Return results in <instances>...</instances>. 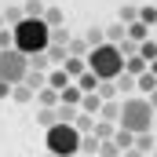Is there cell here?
<instances>
[{"instance_id": "obj_5", "label": "cell", "mask_w": 157, "mask_h": 157, "mask_svg": "<svg viewBox=\"0 0 157 157\" xmlns=\"http://www.w3.org/2000/svg\"><path fill=\"white\" fill-rule=\"evenodd\" d=\"M26 73H29V55H22L18 48L0 51V80H7V84H22Z\"/></svg>"}, {"instance_id": "obj_25", "label": "cell", "mask_w": 157, "mask_h": 157, "mask_svg": "<svg viewBox=\"0 0 157 157\" xmlns=\"http://www.w3.org/2000/svg\"><path fill=\"white\" fill-rule=\"evenodd\" d=\"M22 11H26V18H44V11H48V7H44L40 0H26V4H22Z\"/></svg>"}, {"instance_id": "obj_7", "label": "cell", "mask_w": 157, "mask_h": 157, "mask_svg": "<svg viewBox=\"0 0 157 157\" xmlns=\"http://www.w3.org/2000/svg\"><path fill=\"white\" fill-rule=\"evenodd\" d=\"M102 102H106V99H102L99 91H88V95L80 99V110H84V113H91V117H99V113H102Z\"/></svg>"}, {"instance_id": "obj_44", "label": "cell", "mask_w": 157, "mask_h": 157, "mask_svg": "<svg viewBox=\"0 0 157 157\" xmlns=\"http://www.w3.org/2000/svg\"><path fill=\"white\" fill-rule=\"evenodd\" d=\"M48 157H55V154H48Z\"/></svg>"}, {"instance_id": "obj_22", "label": "cell", "mask_w": 157, "mask_h": 157, "mask_svg": "<svg viewBox=\"0 0 157 157\" xmlns=\"http://www.w3.org/2000/svg\"><path fill=\"white\" fill-rule=\"evenodd\" d=\"M113 143H117L121 150H132V146H135V132H128V128H117V135H113Z\"/></svg>"}, {"instance_id": "obj_43", "label": "cell", "mask_w": 157, "mask_h": 157, "mask_svg": "<svg viewBox=\"0 0 157 157\" xmlns=\"http://www.w3.org/2000/svg\"><path fill=\"white\" fill-rule=\"evenodd\" d=\"M154 132H157V121H154Z\"/></svg>"}, {"instance_id": "obj_33", "label": "cell", "mask_w": 157, "mask_h": 157, "mask_svg": "<svg viewBox=\"0 0 157 157\" xmlns=\"http://www.w3.org/2000/svg\"><path fill=\"white\" fill-rule=\"evenodd\" d=\"M99 157H124V150H121L113 139H106V143H102V150H99Z\"/></svg>"}, {"instance_id": "obj_27", "label": "cell", "mask_w": 157, "mask_h": 157, "mask_svg": "<svg viewBox=\"0 0 157 157\" xmlns=\"http://www.w3.org/2000/svg\"><path fill=\"white\" fill-rule=\"evenodd\" d=\"M37 124H44V128H55V124H59V113L40 106V110H37Z\"/></svg>"}, {"instance_id": "obj_41", "label": "cell", "mask_w": 157, "mask_h": 157, "mask_svg": "<svg viewBox=\"0 0 157 157\" xmlns=\"http://www.w3.org/2000/svg\"><path fill=\"white\" fill-rule=\"evenodd\" d=\"M0 29H7V18H4V11H0Z\"/></svg>"}, {"instance_id": "obj_4", "label": "cell", "mask_w": 157, "mask_h": 157, "mask_svg": "<svg viewBox=\"0 0 157 157\" xmlns=\"http://www.w3.org/2000/svg\"><path fill=\"white\" fill-rule=\"evenodd\" d=\"M80 139L84 135L77 132V124H55V128H48L44 146L55 157H73V154H80Z\"/></svg>"}, {"instance_id": "obj_2", "label": "cell", "mask_w": 157, "mask_h": 157, "mask_svg": "<svg viewBox=\"0 0 157 157\" xmlns=\"http://www.w3.org/2000/svg\"><path fill=\"white\" fill-rule=\"evenodd\" d=\"M154 121H157V110L150 106V99L132 95V99H124V102H121V128H128V132L143 135V132H154Z\"/></svg>"}, {"instance_id": "obj_16", "label": "cell", "mask_w": 157, "mask_h": 157, "mask_svg": "<svg viewBox=\"0 0 157 157\" xmlns=\"http://www.w3.org/2000/svg\"><path fill=\"white\" fill-rule=\"evenodd\" d=\"M135 150H143L146 157H154L157 143H154V132H143V135H135Z\"/></svg>"}, {"instance_id": "obj_32", "label": "cell", "mask_w": 157, "mask_h": 157, "mask_svg": "<svg viewBox=\"0 0 157 157\" xmlns=\"http://www.w3.org/2000/svg\"><path fill=\"white\" fill-rule=\"evenodd\" d=\"M117 88H121V91H135V88H139V77H132V73H121V77H117Z\"/></svg>"}, {"instance_id": "obj_20", "label": "cell", "mask_w": 157, "mask_h": 157, "mask_svg": "<svg viewBox=\"0 0 157 157\" xmlns=\"http://www.w3.org/2000/svg\"><path fill=\"white\" fill-rule=\"evenodd\" d=\"M22 84H29L33 91H40V88H48V77H44V70H33V66H29V73H26Z\"/></svg>"}, {"instance_id": "obj_38", "label": "cell", "mask_w": 157, "mask_h": 157, "mask_svg": "<svg viewBox=\"0 0 157 157\" xmlns=\"http://www.w3.org/2000/svg\"><path fill=\"white\" fill-rule=\"evenodd\" d=\"M11 91H15V84H7V80H0V99H11Z\"/></svg>"}, {"instance_id": "obj_23", "label": "cell", "mask_w": 157, "mask_h": 157, "mask_svg": "<svg viewBox=\"0 0 157 157\" xmlns=\"http://www.w3.org/2000/svg\"><path fill=\"white\" fill-rule=\"evenodd\" d=\"M88 51H91V44L84 37H73L70 40V55H77V59H88Z\"/></svg>"}, {"instance_id": "obj_46", "label": "cell", "mask_w": 157, "mask_h": 157, "mask_svg": "<svg viewBox=\"0 0 157 157\" xmlns=\"http://www.w3.org/2000/svg\"><path fill=\"white\" fill-rule=\"evenodd\" d=\"M73 157H80V154H73Z\"/></svg>"}, {"instance_id": "obj_30", "label": "cell", "mask_w": 157, "mask_h": 157, "mask_svg": "<svg viewBox=\"0 0 157 157\" xmlns=\"http://www.w3.org/2000/svg\"><path fill=\"white\" fill-rule=\"evenodd\" d=\"M139 22H146V26H157V7H154V4L139 7Z\"/></svg>"}, {"instance_id": "obj_24", "label": "cell", "mask_w": 157, "mask_h": 157, "mask_svg": "<svg viewBox=\"0 0 157 157\" xmlns=\"http://www.w3.org/2000/svg\"><path fill=\"white\" fill-rule=\"evenodd\" d=\"M4 18H7V26L15 29V26L26 18V11H22V7H15V4H7V7H4Z\"/></svg>"}, {"instance_id": "obj_21", "label": "cell", "mask_w": 157, "mask_h": 157, "mask_svg": "<svg viewBox=\"0 0 157 157\" xmlns=\"http://www.w3.org/2000/svg\"><path fill=\"white\" fill-rule=\"evenodd\" d=\"M44 22H48L51 29H62V22H66V15H62V7H48V11H44Z\"/></svg>"}, {"instance_id": "obj_19", "label": "cell", "mask_w": 157, "mask_h": 157, "mask_svg": "<svg viewBox=\"0 0 157 157\" xmlns=\"http://www.w3.org/2000/svg\"><path fill=\"white\" fill-rule=\"evenodd\" d=\"M121 40H128V26H124V22H113V26L106 29V44H121Z\"/></svg>"}, {"instance_id": "obj_36", "label": "cell", "mask_w": 157, "mask_h": 157, "mask_svg": "<svg viewBox=\"0 0 157 157\" xmlns=\"http://www.w3.org/2000/svg\"><path fill=\"white\" fill-rule=\"evenodd\" d=\"M29 66H33V70H48V66H51L48 51H40V55H33V59H29Z\"/></svg>"}, {"instance_id": "obj_3", "label": "cell", "mask_w": 157, "mask_h": 157, "mask_svg": "<svg viewBox=\"0 0 157 157\" xmlns=\"http://www.w3.org/2000/svg\"><path fill=\"white\" fill-rule=\"evenodd\" d=\"M88 70L99 73L102 80H117L124 73V55H121L117 44H102V48H91L88 51Z\"/></svg>"}, {"instance_id": "obj_34", "label": "cell", "mask_w": 157, "mask_h": 157, "mask_svg": "<svg viewBox=\"0 0 157 157\" xmlns=\"http://www.w3.org/2000/svg\"><path fill=\"white\" fill-rule=\"evenodd\" d=\"M117 80H102V88H99V95H102V99H106V102H110V99H117Z\"/></svg>"}, {"instance_id": "obj_42", "label": "cell", "mask_w": 157, "mask_h": 157, "mask_svg": "<svg viewBox=\"0 0 157 157\" xmlns=\"http://www.w3.org/2000/svg\"><path fill=\"white\" fill-rule=\"evenodd\" d=\"M150 70H154V73H157V59H154V62H150Z\"/></svg>"}, {"instance_id": "obj_45", "label": "cell", "mask_w": 157, "mask_h": 157, "mask_svg": "<svg viewBox=\"0 0 157 157\" xmlns=\"http://www.w3.org/2000/svg\"><path fill=\"white\" fill-rule=\"evenodd\" d=\"M154 157H157V150H154Z\"/></svg>"}, {"instance_id": "obj_15", "label": "cell", "mask_w": 157, "mask_h": 157, "mask_svg": "<svg viewBox=\"0 0 157 157\" xmlns=\"http://www.w3.org/2000/svg\"><path fill=\"white\" fill-rule=\"evenodd\" d=\"M99 150H102V139H99V135H95V132H91V135H84V139H80V157L88 154H99Z\"/></svg>"}, {"instance_id": "obj_8", "label": "cell", "mask_w": 157, "mask_h": 157, "mask_svg": "<svg viewBox=\"0 0 157 157\" xmlns=\"http://www.w3.org/2000/svg\"><path fill=\"white\" fill-rule=\"evenodd\" d=\"M48 84H51V88H55V91H66V88H70V84H73V77H70V73H66V70H62V66H55V70H51V73H48Z\"/></svg>"}, {"instance_id": "obj_40", "label": "cell", "mask_w": 157, "mask_h": 157, "mask_svg": "<svg viewBox=\"0 0 157 157\" xmlns=\"http://www.w3.org/2000/svg\"><path fill=\"white\" fill-rule=\"evenodd\" d=\"M150 106H154V110H157V91H150Z\"/></svg>"}, {"instance_id": "obj_29", "label": "cell", "mask_w": 157, "mask_h": 157, "mask_svg": "<svg viewBox=\"0 0 157 157\" xmlns=\"http://www.w3.org/2000/svg\"><path fill=\"white\" fill-rule=\"evenodd\" d=\"M117 22H124V26H132V22H139V7H132V4H124L121 7V18Z\"/></svg>"}, {"instance_id": "obj_26", "label": "cell", "mask_w": 157, "mask_h": 157, "mask_svg": "<svg viewBox=\"0 0 157 157\" xmlns=\"http://www.w3.org/2000/svg\"><path fill=\"white\" fill-rule=\"evenodd\" d=\"M84 40H88L91 48H102V44H106V29H99V26H91V29L84 33Z\"/></svg>"}, {"instance_id": "obj_12", "label": "cell", "mask_w": 157, "mask_h": 157, "mask_svg": "<svg viewBox=\"0 0 157 157\" xmlns=\"http://www.w3.org/2000/svg\"><path fill=\"white\" fill-rule=\"evenodd\" d=\"M77 84H80V91L88 95V91H99V88H102V77L88 70V73H80V77H77Z\"/></svg>"}, {"instance_id": "obj_18", "label": "cell", "mask_w": 157, "mask_h": 157, "mask_svg": "<svg viewBox=\"0 0 157 157\" xmlns=\"http://www.w3.org/2000/svg\"><path fill=\"white\" fill-rule=\"evenodd\" d=\"M102 121H113V124H121V102L117 99H110V102H102V113H99Z\"/></svg>"}, {"instance_id": "obj_6", "label": "cell", "mask_w": 157, "mask_h": 157, "mask_svg": "<svg viewBox=\"0 0 157 157\" xmlns=\"http://www.w3.org/2000/svg\"><path fill=\"white\" fill-rule=\"evenodd\" d=\"M59 102H62V91H55L51 84H48V88H40V91H37V106H44V110H55Z\"/></svg>"}, {"instance_id": "obj_13", "label": "cell", "mask_w": 157, "mask_h": 157, "mask_svg": "<svg viewBox=\"0 0 157 157\" xmlns=\"http://www.w3.org/2000/svg\"><path fill=\"white\" fill-rule=\"evenodd\" d=\"M11 99H15L18 106H29V102L37 99V91H33L29 84H15V91H11Z\"/></svg>"}, {"instance_id": "obj_1", "label": "cell", "mask_w": 157, "mask_h": 157, "mask_svg": "<svg viewBox=\"0 0 157 157\" xmlns=\"http://www.w3.org/2000/svg\"><path fill=\"white\" fill-rule=\"evenodd\" d=\"M15 48L22 55H29V59L40 55V51H48L51 48V26L44 18H22L15 26Z\"/></svg>"}, {"instance_id": "obj_14", "label": "cell", "mask_w": 157, "mask_h": 157, "mask_svg": "<svg viewBox=\"0 0 157 157\" xmlns=\"http://www.w3.org/2000/svg\"><path fill=\"white\" fill-rule=\"evenodd\" d=\"M117 128L121 124H113V121H95V135H99V139H102V143H106V139H113V135H117Z\"/></svg>"}, {"instance_id": "obj_17", "label": "cell", "mask_w": 157, "mask_h": 157, "mask_svg": "<svg viewBox=\"0 0 157 157\" xmlns=\"http://www.w3.org/2000/svg\"><path fill=\"white\" fill-rule=\"evenodd\" d=\"M128 40H135V44L150 40V26H146V22H132V26H128Z\"/></svg>"}, {"instance_id": "obj_39", "label": "cell", "mask_w": 157, "mask_h": 157, "mask_svg": "<svg viewBox=\"0 0 157 157\" xmlns=\"http://www.w3.org/2000/svg\"><path fill=\"white\" fill-rule=\"evenodd\" d=\"M124 157H146V154H143V150H135V146H132V150H124Z\"/></svg>"}, {"instance_id": "obj_35", "label": "cell", "mask_w": 157, "mask_h": 157, "mask_svg": "<svg viewBox=\"0 0 157 157\" xmlns=\"http://www.w3.org/2000/svg\"><path fill=\"white\" fill-rule=\"evenodd\" d=\"M15 48V29L7 26V29H0V51H11Z\"/></svg>"}, {"instance_id": "obj_10", "label": "cell", "mask_w": 157, "mask_h": 157, "mask_svg": "<svg viewBox=\"0 0 157 157\" xmlns=\"http://www.w3.org/2000/svg\"><path fill=\"white\" fill-rule=\"evenodd\" d=\"M62 70H66V73H70L73 80H77L80 73H88V59H77V55H70V59L62 62Z\"/></svg>"}, {"instance_id": "obj_31", "label": "cell", "mask_w": 157, "mask_h": 157, "mask_svg": "<svg viewBox=\"0 0 157 157\" xmlns=\"http://www.w3.org/2000/svg\"><path fill=\"white\" fill-rule=\"evenodd\" d=\"M139 55H143L146 62H154L157 59V40H143V44H139Z\"/></svg>"}, {"instance_id": "obj_37", "label": "cell", "mask_w": 157, "mask_h": 157, "mask_svg": "<svg viewBox=\"0 0 157 157\" xmlns=\"http://www.w3.org/2000/svg\"><path fill=\"white\" fill-rule=\"evenodd\" d=\"M70 33H66V29H51V44H66V48H70Z\"/></svg>"}, {"instance_id": "obj_9", "label": "cell", "mask_w": 157, "mask_h": 157, "mask_svg": "<svg viewBox=\"0 0 157 157\" xmlns=\"http://www.w3.org/2000/svg\"><path fill=\"white\" fill-rule=\"evenodd\" d=\"M150 70V62L143 59V55H132V59H124V73H132V77H143Z\"/></svg>"}, {"instance_id": "obj_11", "label": "cell", "mask_w": 157, "mask_h": 157, "mask_svg": "<svg viewBox=\"0 0 157 157\" xmlns=\"http://www.w3.org/2000/svg\"><path fill=\"white\" fill-rule=\"evenodd\" d=\"M55 113H59V124H73L80 117V106H70V102H59L55 106Z\"/></svg>"}, {"instance_id": "obj_28", "label": "cell", "mask_w": 157, "mask_h": 157, "mask_svg": "<svg viewBox=\"0 0 157 157\" xmlns=\"http://www.w3.org/2000/svg\"><path fill=\"white\" fill-rule=\"evenodd\" d=\"M139 91H157V73L154 70H146V73L139 77Z\"/></svg>"}]
</instances>
